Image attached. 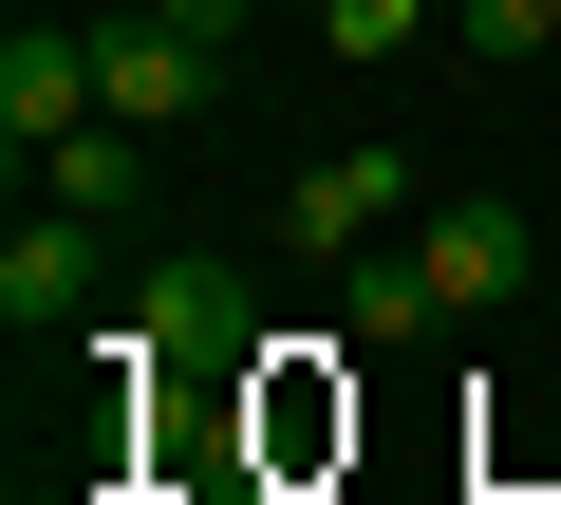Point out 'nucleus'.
Wrapping results in <instances>:
<instances>
[{
    "mask_svg": "<svg viewBox=\"0 0 561 505\" xmlns=\"http://www.w3.org/2000/svg\"><path fill=\"white\" fill-rule=\"evenodd\" d=\"M412 225V150H319L300 187H280V243H319V263H356V243Z\"/></svg>",
    "mask_w": 561,
    "mask_h": 505,
    "instance_id": "obj_3",
    "label": "nucleus"
},
{
    "mask_svg": "<svg viewBox=\"0 0 561 505\" xmlns=\"http://www.w3.org/2000/svg\"><path fill=\"white\" fill-rule=\"evenodd\" d=\"M38 187H57L76 225H113V206L150 187V131H131V113H94V131H57V150H38Z\"/></svg>",
    "mask_w": 561,
    "mask_h": 505,
    "instance_id": "obj_8",
    "label": "nucleus"
},
{
    "mask_svg": "<svg viewBox=\"0 0 561 505\" xmlns=\"http://www.w3.org/2000/svg\"><path fill=\"white\" fill-rule=\"evenodd\" d=\"M319 20H337V57H412V38H431V0H319Z\"/></svg>",
    "mask_w": 561,
    "mask_h": 505,
    "instance_id": "obj_9",
    "label": "nucleus"
},
{
    "mask_svg": "<svg viewBox=\"0 0 561 505\" xmlns=\"http://www.w3.org/2000/svg\"><path fill=\"white\" fill-rule=\"evenodd\" d=\"M131 356L243 375V356H280V337H262V300H243V263H225V243H187V263H150V300H131Z\"/></svg>",
    "mask_w": 561,
    "mask_h": 505,
    "instance_id": "obj_2",
    "label": "nucleus"
},
{
    "mask_svg": "<svg viewBox=\"0 0 561 505\" xmlns=\"http://www.w3.org/2000/svg\"><path fill=\"white\" fill-rule=\"evenodd\" d=\"M94 94L131 131H206L225 113V38L187 20V0H113V20H94Z\"/></svg>",
    "mask_w": 561,
    "mask_h": 505,
    "instance_id": "obj_1",
    "label": "nucleus"
},
{
    "mask_svg": "<svg viewBox=\"0 0 561 505\" xmlns=\"http://www.w3.org/2000/svg\"><path fill=\"white\" fill-rule=\"evenodd\" d=\"M113 94H94V38H0V131H20V169L57 150V131H94Z\"/></svg>",
    "mask_w": 561,
    "mask_h": 505,
    "instance_id": "obj_4",
    "label": "nucleus"
},
{
    "mask_svg": "<svg viewBox=\"0 0 561 505\" xmlns=\"http://www.w3.org/2000/svg\"><path fill=\"white\" fill-rule=\"evenodd\" d=\"M412 263L449 282V319H486V300H524V263H542V243H524V206H431V243H412Z\"/></svg>",
    "mask_w": 561,
    "mask_h": 505,
    "instance_id": "obj_5",
    "label": "nucleus"
},
{
    "mask_svg": "<svg viewBox=\"0 0 561 505\" xmlns=\"http://www.w3.org/2000/svg\"><path fill=\"white\" fill-rule=\"evenodd\" d=\"M76 300H94V225L57 206V225H20V243H0V319H20V337H57Z\"/></svg>",
    "mask_w": 561,
    "mask_h": 505,
    "instance_id": "obj_6",
    "label": "nucleus"
},
{
    "mask_svg": "<svg viewBox=\"0 0 561 505\" xmlns=\"http://www.w3.org/2000/svg\"><path fill=\"white\" fill-rule=\"evenodd\" d=\"M337 319H356L375 356H412V337L449 319V282H431V263H393V243H356V263H337Z\"/></svg>",
    "mask_w": 561,
    "mask_h": 505,
    "instance_id": "obj_7",
    "label": "nucleus"
}]
</instances>
